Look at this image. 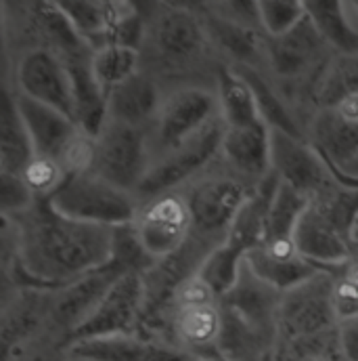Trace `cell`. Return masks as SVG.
<instances>
[{
  "label": "cell",
  "mask_w": 358,
  "mask_h": 361,
  "mask_svg": "<svg viewBox=\"0 0 358 361\" xmlns=\"http://www.w3.org/2000/svg\"><path fill=\"white\" fill-rule=\"evenodd\" d=\"M115 229L63 216L49 200L2 214V288H61L113 259Z\"/></svg>",
  "instance_id": "cell-1"
},
{
  "label": "cell",
  "mask_w": 358,
  "mask_h": 361,
  "mask_svg": "<svg viewBox=\"0 0 358 361\" xmlns=\"http://www.w3.org/2000/svg\"><path fill=\"white\" fill-rule=\"evenodd\" d=\"M141 70L164 92L184 87L216 89L226 63L214 47L197 2H141Z\"/></svg>",
  "instance_id": "cell-2"
},
{
  "label": "cell",
  "mask_w": 358,
  "mask_h": 361,
  "mask_svg": "<svg viewBox=\"0 0 358 361\" xmlns=\"http://www.w3.org/2000/svg\"><path fill=\"white\" fill-rule=\"evenodd\" d=\"M357 221L358 187L338 183L310 197L295 227L300 255L319 269H338L354 250Z\"/></svg>",
  "instance_id": "cell-3"
},
{
  "label": "cell",
  "mask_w": 358,
  "mask_h": 361,
  "mask_svg": "<svg viewBox=\"0 0 358 361\" xmlns=\"http://www.w3.org/2000/svg\"><path fill=\"white\" fill-rule=\"evenodd\" d=\"M258 187L260 183L241 177L218 158L207 171L182 187L193 221L191 235L210 246H222L241 208Z\"/></svg>",
  "instance_id": "cell-4"
},
{
  "label": "cell",
  "mask_w": 358,
  "mask_h": 361,
  "mask_svg": "<svg viewBox=\"0 0 358 361\" xmlns=\"http://www.w3.org/2000/svg\"><path fill=\"white\" fill-rule=\"evenodd\" d=\"M2 85L36 103L76 120V90L68 59L51 49H32L13 59L2 57Z\"/></svg>",
  "instance_id": "cell-5"
},
{
  "label": "cell",
  "mask_w": 358,
  "mask_h": 361,
  "mask_svg": "<svg viewBox=\"0 0 358 361\" xmlns=\"http://www.w3.org/2000/svg\"><path fill=\"white\" fill-rule=\"evenodd\" d=\"M49 202L63 216L109 229L130 225L139 208L136 195L115 187L94 171L68 177Z\"/></svg>",
  "instance_id": "cell-6"
},
{
  "label": "cell",
  "mask_w": 358,
  "mask_h": 361,
  "mask_svg": "<svg viewBox=\"0 0 358 361\" xmlns=\"http://www.w3.org/2000/svg\"><path fill=\"white\" fill-rule=\"evenodd\" d=\"M153 164L151 130L105 120L96 133L92 171L115 187L139 197Z\"/></svg>",
  "instance_id": "cell-7"
},
{
  "label": "cell",
  "mask_w": 358,
  "mask_h": 361,
  "mask_svg": "<svg viewBox=\"0 0 358 361\" xmlns=\"http://www.w3.org/2000/svg\"><path fill=\"white\" fill-rule=\"evenodd\" d=\"M340 328L333 302V273L321 269L302 283L283 292L279 309L276 343L317 338Z\"/></svg>",
  "instance_id": "cell-8"
},
{
  "label": "cell",
  "mask_w": 358,
  "mask_h": 361,
  "mask_svg": "<svg viewBox=\"0 0 358 361\" xmlns=\"http://www.w3.org/2000/svg\"><path fill=\"white\" fill-rule=\"evenodd\" d=\"M218 122H222V116L216 89L184 87L168 90L151 128L153 158L193 141Z\"/></svg>",
  "instance_id": "cell-9"
},
{
  "label": "cell",
  "mask_w": 358,
  "mask_h": 361,
  "mask_svg": "<svg viewBox=\"0 0 358 361\" xmlns=\"http://www.w3.org/2000/svg\"><path fill=\"white\" fill-rule=\"evenodd\" d=\"M57 4L76 34L92 51L109 44H126L139 49L145 25L141 2L68 0Z\"/></svg>",
  "instance_id": "cell-10"
},
{
  "label": "cell",
  "mask_w": 358,
  "mask_h": 361,
  "mask_svg": "<svg viewBox=\"0 0 358 361\" xmlns=\"http://www.w3.org/2000/svg\"><path fill=\"white\" fill-rule=\"evenodd\" d=\"M145 252L158 263L180 250L191 238L193 221L182 189L155 193L139 200L130 223Z\"/></svg>",
  "instance_id": "cell-11"
},
{
  "label": "cell",
  "mask_w": 358,
  "mask_h": 361,
  "mask_svg": "<svg viewBox=\"0 0 358 361\" xmlns=\"http://www.w3.org/2000/svg\"><path fill=\"white\" fill-rule=\"evenodd\" d=\"M270 171L306 200L344 183L308 139L279 130H270Z\"/></svg>",
  "instance_id": "cell-12"
},
{
  "label": "cell",
  "mask_w": 358,
  "mask_h": 361,
  "mask_svg": "<svg viewBox=\"0 0 358 361\" xmlns=\"http://www.w3.org/2000/svg\"><path fill=\"white\" fill-rule=\"evenodd\" d=\"M224 128V122H218L193 141L155 156L151 171L139 191V200L164 191L182 189L186 183L207 171L220 158Z\"/></svg>",
  "instance_id": "cell-13"
},
{
  "label": "cell",
  "mask_w": 358,
  "mask_h": 361,
  "mask_svg": "<svg viewBox=\"0 0 358 361\" xmlns=\"http://www.w3.org/2000/svg\"><path fill=\"white\" fill-rule=\"evenodd\" d=\"M145 311V281L143 273H124L105 294L96 311L76 332L74 341L103 338L117 334H141Z\"/></svg>",
  "instance_id": "cell-14"
},
{
  "label": "cell",
  "mask_w": 358,
  "mask_h": 361,
  "mask_svg": "<svg viewBox=\"0 0 358 361\" xmlns=\"http://www.w3.org/2000/svg\"><path fill=\"white\" fill-rule=\"evenodd\" d=\"M117 265L109 263L107 267L92 271L89 275L55 288L53 290V305H51V322L55 330L72 345L76 332L87 324L90 315L96 311L105 294L111 290V286L124 275Z\"/></svg>",
  "instance_id": "cell-15"
},
{
  "label": "cell",
  "mask_w": 358,
  "mask_h": 361,
  "mask_svg": "<svg viewBox=\"0 0 358 361\" xmlns=\"http://www.w3.org/2000/svg\"><path fill=\"white\" fill-rule=\"evenodd\" d=\"M283 292L272 283L264 281L256 271L241 263L239 273L231 290L220 298V305L241 319H245L256 330L264 332L276 341L279 334V309Z\"/></svg>",
  "instance_id": "cell-16"
},
{
  "label": "cell",
  "mask_w": 358,
  "mask_h": 361,
  "mask_svg": "<svg viewBox=\"0 0 358 361\" xmlns=\"http://www.w3.org/2000/svg\"><path fill=\"white\" fill-rule=\"evenodd\" d=\"M70 361H188V355L143 334H117L76 341L68 349Z\"/></svg>",
  "instance_id": "cell-17"
},
{
  "label": "cell",
  "mask_w": 358,
  "mask_h": 361,
  "mask_svg": "<svg viewBox=\"0 0 358 361\" xmlns=\"http://www.w3.org/2000/svg\"><path fill=\"white\" fill-rule=\"evenodd\" d=\"M245 261L264 281L281 292H287L321 271L300 255L295 233L267 235L262 244L245 257Z\"/></svg>",
  "instance_id": "cell-18"
},
{
  "label": "cell",
  "mask_w": 358,
  "mask_h": 361,
  "mask_svg": "<svg viewBox=\"0 0 358 361\" xmlns=\"http://www.w3.org/2000/svg\"><path fill=\"white\" fill-rule=\"evenodd\" d=\"M164 94V89L141 70L130 80L122 82L107 94L105 120L151 130L158 120Z\"/></svg>",
  "instance_id": "cell-19"
},
{
  "label": "cell",
  "mask_w": 358,
  "mask_h": 361,
  "mask_svg": "<svg viewBox=\"0 0 358 361\" xmlns=\"http://www.w3.org/2000/svg\"><path fill=\"white\" fill-rule=\"evenodd\" d=\"M222 330L220 300L201 305H179L170 315V336L174 347L186 355L214 353Z\"/></svg>",
  "instance_id": "cell-20"
},
{
  "label": "cell",
  "mask_w": 358,
  "mask_h": 361,
  "mask_svg": "<svg viewBox=\"0 0 358 361\" xmlns=\"http://www.w3.org/2000/svg\"><path fill=\"white\" fill-rule=\"evenodd\" d=\"M15 99H17L21 118L25 122V128L30 133L34 152L59 162V158L70 147V143L74 141V137L80 133L82 126L76 120H72L70 116H65L53 107H46L42 103H36L27 97H21L15 92Z\"/></svg>",
  "instance_id": "cell-21"
},
{
  "label": "cell",
  "mask_w": 358,
  "mask_h": 361,
  "mask_svg": "<svg viewBox=\"0 0 358 361\" xmlns=\"http://www.w3.org/2000/svg\"><path fill=\"white\" fill-rule=\"evenodd\" d=\"M220 158L229 169H233L241 177L262 183L272 173L270 128L264 122L254 126H241V128L226 126L222 137Z\"/></svg>",
  "instance_id": "cell-22"
},
{
  "label": "cell",
  "mask_w": 358,
  "mask_h": 361,
  "mask_svg": "<svg viewBox=\"0 0 358 361\" xmlns=\"http://www.w3.org/2000/svg\"><path fill=\"white\" fill-rule=\"evenodd\" d=\"M34 145L21 111L17 107L15 92L2 85L0 101V173L19 177L25 164L34 156Z\"/></svg>",
  "instance_id": "cell-23"
},
{
  "label": "cell",
  "mask_w": 358,
  "mask_h": 361,
  "mask_svg": "<svg viewBox=\"0 0 358 361\" xmlns=\"http://www.w3.org/2000/svg\"><path fill=\"white\" fill-rule=\"evenodd\" d=\"M308 17L338 55H358V15L352 2H306Z\"/></svg>",
  "instance_id": "cell-24"
},
{
  "label": "cell",
  "mask_w": 358,
  "mask_h": 361,
  "mask_svg": "<svg viewBox=\"0 0 358 361\" xmlns=\"http://www.w3.org/2000/svg\"><path fill=\"white\" fill-rule=\"evenodd\" d=\"M216 94L220 103V116L224 126L241 128L264 122L250 82L231 66L222 68L216 82Z\"/></svg>",
  "instance_id": "cell-25"
},
{
  "label": "cell",
  "mask_w": 358,
  "mask_h": 361,
  "mask_svg": "<svg viewBox=\"0 0 358 361\" xmlns=\"http://www.w3.org/2000/svg\"><path fill=\"white\" fill-rule=\"evenodd\" d=\"M358 94V55H333L329 63L321 70L312 92L310 109H327L340 101Z\"/></svg>",
  "instance_id": "cell-26"
},
{
  "label": "cell",
  "mask_w": 358,
  "mask_h": 361,
  "mask_svg": "<svg viewBox=\"0 0 358 361\" xmlns=\"http://www.w3.org/2000/svg\"><path fill=\"white\" fill-rule=\"evenodd\" d=\"M141 72V51L126 44H109L92 53V74L105 97Z\"/></svg>",
  "instance_id": "cell-27"
},
{
  "label": "cell",
  "mask_w": 358,
  "mask_h": 361,
  "mask_svg": "<svg viewBox=\"0 0 358 361\" xmlns=\"http://www.w3.org/2000/svg\"><path fill=\"white\" fill-rule=\"evenodd\" d=\"M19 177L27 185V189L32 191V195L36 200L53 197L68 179L65 171L61 169V164L57 160H53L49 156H40V154L32 156V160L25 164V169L21 171Z\"/></svg>",
  "instance_id": "cell-28"
},
{
  "label": "cell",
  "mask_w": 358,
  "mask_h": 361,
  "mask_svg": "<svg viewBox=\"0 0 358 361\" xmlns=\"http://www.w3.org/2000/svg\"><path fill=\"white\" fill-rule=\"evenodd\" d=\"M308 15L306 2L300 0H262L260 2V23L269 38L291 32Z\"/></svg>",
  "instance_id": "cell-29"
},
{
  "label": "cell",
  "mask_w": 358,
  "mask_h": 361,
  "mask_svg": "<svg viewBox=\"0 0 358 361\" xmlns=\"http://www.w3.org/2000/svg\"><path fill=\"white\" fill-rule=\"evenodd\" d=\"M205 6V11H210L212 15L231 21L235 25H243V27H254V30H262L260 23V2H252V0H218V2H201Z\"/></svg>",
  "instance_id": "cell-30"
},
{
  "label": "cell",
  "mask_w": 358,
  "mask_h": 361,
  "mask_svg": "<svg viewBox=\"0 0 358 361\" xmlns=\"http://www.w3.org/2000/svg\"><path fill=\"white\" fill-rule=\"evenodd\" d=\"M36 202L27 185L21 177L15 175H2L0 173V208L2 214H17L25 208H30Z\"/></svg>",
  "instance_id": "cell-31"
},
{
  "label": "cell",
  "mask_w": 358,
  "mask_h": 361,
  "mask_svg": "<svg viewBox=\"0 0 358 361\" xmlns=\"http://www.w3.org/2000/svg\"><path fill=\"white\" fill-rule=\"evenodd\" d=\"M340 345L346 360L358 361V317L340 322Z\"/></svg>",
  "instance_id": "cell-32"
},
{
  "label": "cell",
  "mask_w": 358,
  "mask_h": 361,
  "mask_svg": "<svg viewBox=\"0 0 358 361\" xmlns=\"http://www.w3.org/2000/svg\"><path fill=\"white\" fill-rule=\"evenodd\" d=\"M352 6H354V11H357V15H358V2H352Z\"/></svg>",
  "instance_id": "cell-33"
},
{
  "label": "cell",
  "mask_w": 358,
  "mask_h": 361,
  "mask_svg": "<svg viewBox=\"0 0 358 361\" xmlns=\"http://www.w3.org/2000/svg\"><path fill=\"white\" fill-rule=\"evenodd\" d=\"M357 229H358V221H357Z\"/></svg>",
  "instance_id": "cell-34"
},
{
  "label": "cell",
  "mask_w": 358,
  "mask_h": 361,
  "mask_svg": "<svg viewBox=\"0 0 358 361\" xmlns=\"http://www.w3.org/2000/svg\"><path fill=\"white\" fill-rule=\"evenodd\" d=\"M65 361H70V360H65Z\"/></svg>",
  "instance_id": "cell-35"
}]
</instances>
